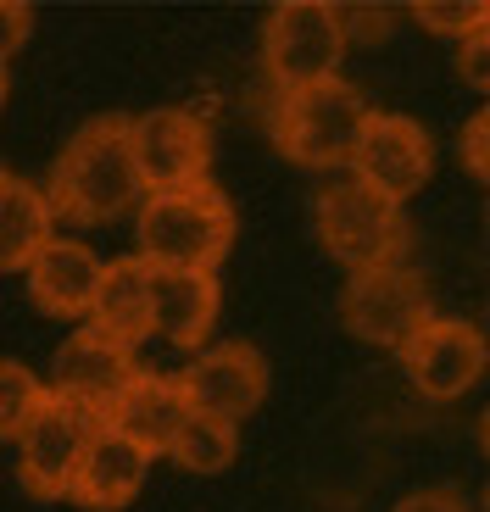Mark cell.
Instances as JSON below:
<instances>
[{"label":"cell","mask_w":490,"mask_h":512,"mask_svg":"<svg viewBox=\"0 0 490 512\" xmlns=\"http://www.w3.org/2000/svg\"><path fill=\"white\" fill-rule=\"evenodd\" d=\"M45 201H51L56 218L78 223V229L112 223L134 201H145L140 167H134V151H129V117H90L78 128L51 167Z\"/></svg>","instance_id":"6da1fadb"},{"label":"cell","mask_w":490,"mask_h":512,"mask_svg":"<svg viewBox=\"0 0 490 512\" xmlns=\"http://www.w3.org/2000/svg\"><path fill=\"white\" fill-rule=\"evenodd\" d=\"M234 206L212 179L162 190L140 201V262L145 268H190V273H218V262L234 251Z\"/></svg>","instance_id":"7a4b0ae2"},{"label":"cell","mask_w":490,"mask_h":512,"mask_svg":"<svg viewBox=\"0 0 490 512\" xmlns=\"http://www.w3.org/2000/svg\"><path fill=\"white\" fill-rule=\"evenodd\" d=\"M368 112L374 106L340 73L323 78V84H307V90H284L273 106V145L301 167H346Z\"/></svg>","instance_id":"3957f363"},{"label":"cell","mask_w":490,"mask_h":512,"mask_svg":"<svg viewBox=\"0 0 490 512\" xmlns=\"http://www.w3.org/2000/svg\"><path fill=\"white\" fill-rule=\"evenodd\" d=\"M312 229H318L323 251L351 273L401 262L407 234H413L401 206L379 201V195L362 190L357 179H335L329 190H318V201H312Z\"/></svg>","instance_id":"277c9868"},{"label":"cell","mask_w":490,"mask_h":512,"mask_svg":"<svg viewBox=\"0 0 490 512\" xmlns=\"http://www.w3.org/2000/svg\"><path fill=\"white\" fill-rule=\"evenodd\" d=\"M340 56H346V28L329 0H284L262 23V67L279 95L335 78Z\"/></svg>","instance_id":"5b68a950"},{"label":"cell","mask_w":490,"mask_h":512,"mask_svg":"<svg viewBox=\"0 0 490 512\" xmlns=\"http://www.w3.org/2000/svg\"><path fill=\"white\" fill-rule=\"evenodd\" d=\"M429 318H435V307H429V284H424V273L407 268V262L351 273L346 290H340V323L357 334L362 346L401 351Z\"/></svg>","instance_id":"8992f818"},{"label":"cell","mask_w":490,"mask_h":512,"mask_svg":"<svg viewBox=\"0 0 490 512\" xmlns=\"http://www.w3.org/2000/svg\"><path fill=\"white\" fill-rule=\"evenodd\" d=\"M351 173H357L362 190H374L379 201L401 206V201H413L429 184V173H435V140L407 112H368V123L357 134V151H351Z\"/></svg>","instance_id":"52a82bcc"},{"label":"cell","mask_w":490,"mask_h":512,"mask_svg":"<svg viewBox=\"0 0 490 512\" xmlns=\"http://www.w3.org/2000/svg\"><path fill=\"white\" fill-rule=\"evenodd\" d=\"M95 435H101V418H90L84 407L56 401V396L39 401L34 418L23 423V435H17V474H23L28 496L62 501L73 490V474Z\"/></svg>","instance_id":"ba28073f"},{"label":"cell","mask_w":490,"mask_h":512,"mask_svg":"<svg viewBox=\"0 0 490 512\" xmlns=\"http://www.w3.org/2000/svg\"><path fill=\"white\" fill-rule=\"evenodd\" d=\"M129 151H134V167H140L145 195L184 190V184L207 179L212 128L184 106H156L145 117H129Z\"/></svg>","instance_id":"9c48e42d"},{"label":"cell","mask_w":490,"mask_h":512,"mask_svg":"<svg viewBox=\"0 0 490 512\" xmlns=\"http://www.w3.org/2000/svg\"><path fill=\"white\" fill-rule=\"evenodd\" d=\"M179 390L190 401V412L201 418H223L240 429V418L268 401V362H262L257 346L245 340H229V346H212L179 373Z\"/></svg>","instance_id":"30bf717a"},{"label":"cell","mask_w":490,"mask_h":512,"mask_svg":"<svg viewBox=\"0 0 490 512\" xmlns=\"http://www.w3.org/2000/svg\"><path fill=\"white\" fill-rule=\"evenodd\" d=\"M401 368L413 379L418 396L457 401L468 396L485 373V334L463 318H429L424 329L401 346Z\"/></svg>","instance_id":"8fae6325"},{"label":"cell","mask_w":490,"mask_h":512,"mask_svg":"<svg viewBox=\"0 0 490 512\" xmlns=\"http://www.w3.org/2000/svg\"><path fill=\"white\" fill-rule=\"evenodd\" d=\"M134 373H140L134 351L112 346V340H106V334H95V329H78V334H67V346L56 351L45 396L73 401V407H84L90 418H106V412H112V401L129 390Z\"/></svg>","instance_id":"7c38bea8"},{"label":"cell","mask_w":490,"mask_h":512,"mask_svg":"<svg viewBox=\"0 0 490 512\" xmlns=\"http://www.w3.org/2000/svg\"><path fill=\"white\" fill-rule=\"evenodd\" d=\"M101 256L90 251L84 240H62V234H51V240L39 245V256L23 268L28 279V301H34L45 318H90L95 307V290H101Z\"/></svg>","instance_id":"4fadbf2b"},{"label":"cell","mask_w":490,"mask_h":512,"mask_svg":"<svg viewBox=\"0 0 490 512\" xmlns=\"http://www.w3.org/2000/svg\"><path fill=\"white\" fill-rule=\"evenodd\" d=\"M151 284V334H162L179 351L207 346L212 323H218L223 290L218 273H190V268H145Z\"/></svg>","instance_id":"5bb4252c"},{"label":"cell","mask_w":490,"mask_h":512,"mask_svg":"<svg viewBox=\"0 0 490 512\" xmlns=\"http://www.w3.org/2000/svg\"><path fill=\"white\" fill-rule=\"evenodd\" d=\"M190 418V401H184L179 379H162V373H134L129 390L112 401V412L101 418V429H112L117 440H129L145 457H168L173 435Z\"/></svg>","instance_id":"9a60e30c"},{"label":"cell","mask_w":490,"mask_h":512,"mask_svg":"<svg viewBox=\"0 0 490 512\" xmlns=\"http://www.w3.org/2000/svg\"><path fill=\"white\" fill-rule=\"evenodd\" d=\"M145 474H151V457L134 451L129 440H117L112 429H101L90 440V451H84V462H78L67 501H78L90 512H117L145 490Z\"/></svg>","instance_id":"2e32d148"},{"label":"cell","mask_w":490,"mask_h":512,"mask_svg":"<svg viewBox=\"0 0 490 512\" xmlns=\"http://www.w3.org/2000/svg\"><path fill=\"white\" fill-rule=\"evenodd\" d=\"M90 329L106 334L112 346L134 351L140 340H151V284H145V262L123 256L101 268V290L90 307Z\"/></svg>","instance_id":"e0dca14e"},{"label":"cell","mask_w":490,"mask_h":512,"mask_svg":"<svg viewBox=\"0 0 490 512\" xmlns=\"http://www.w3.org/2000/svg\"><path fill=\"white\" fill-rule=\"evenodd\" d=\"M51 234H56V212L45 201V190L6 173L0 179V273H23Z\"/></svg>","instance_id":"ac0fdd59"},{"label":"cell","mask_w":490,"mask_h":512,"mask_svg":"<svg viewBox=\"0 0 490 512\" xmlns=\"http://www.w3.org/2000/svg\"><path fill=\"white\" fill-rule=\"evenodd\" d=\"M234 451H240V429H234V423L190 412V418H184V429L173 435L168 457L179 462L184 474H223V468L234 462Z\"/></svg>","instance_id":"d6986e66"},{"label":"cell","mask_w":490,"mask_h":512,"mask_svg":"<svg viewBox=\"0 0 490 512\" xmlns=\"http://www.w3.org/2000/svg\"><path fill=\"white\" fill-rule=\"evenodd\" d=\"M45 401V384L23 368L17 357H0V440H17L34 407Z\"/></svg>","instance_id":"ffe728a7"},{"label":"cell","mask_w":490,"mask_h":512,"mask_svg":"<svg viewBox=\"0 0 490 512\" xmlns=\"http://www.w3.org/2000/svg\"><path fill=\"white\" fill-rule=\"evenodd\" d=\"M413 17L424 28H435V34H457V39H468L474 28H490L485 0H418Z\"/></svg>","instance_id":"44dd1931"},{"label":"cell","mask_w":490,"mask_h":512,"mask_svg":"<svg viewBox=\"0 0 490 512\" xmlns=\"http://www.w3.org/2000/svg\"><path fill=\"white\" fill-rule=\"evenodd\" d=\"M457 156H463V167L474 173V179H485L490 173V117L474 112L463 128V140H457Z\"/></svg>","instance_id":"7402d4cb"},{"label":"cell","mask_w":490,"mask_h":512,"mask_svg":"<svg viewBox=\"0 0 490 512\" xmlns=\"http://www.w3.org/2000/svg\"><path fill=\"white\" fill-rule=\"evenodd\" d=\"M490 28H474V34L463 39V51H457V73L468 78V84H474V90H485L490 84Z\"/></svg>","instance_id":"603a6c76"},{"label":"cell","mask_w":490,"mask_h":512,"mask_svg":"<svg viewBox=\"0 0 490 512\" xmlns=\"http://www.w3.org/2000/svg\"><path fill=\"white\" fill-rule=\"evenodd\" d=\"M28 28H34V12H28L23 0H0V62L23 51Z\"/></svg>","instance_id":"cb8c5ba5"},{"label":"cell","mask_w":490,"mask_h":512,"mask_svg":"<svg viewBox=\"0 0 490 512\" xmlns=\"http://www.w3.org/2000/svg\"><path fill=\"white\" fill-rule=\"evenodd\" d=\"M390 512H468V501H463V490L435 485V490H413V496H401Z\"/></svg>","instance_id":"d4e9b609"},{"label":"cell","mask_w":490,"mask_h":512,"mask_svg":"<svg viewBox=\"0 0 490 512\" xmlns=\"http://www.w3.org/2000/svg\"><path fill=\"white\" fill-rule=\"evenodd\" d=\"M6 90H12V78H6V62H0V106H6Z\"/></svg>","instance_id":"484cf974"},{"label":"cell","mask_w":490,"mask_h":512,"mask_svg":"<svg viewBox=\"0 0 490 512\" xmlns=\"http://www.w3.org/2000/svg\"><path fill=\"white\" fill-rule=\"evenodd\" d=\"M0 179H6V167H0Z\"/></svg>","instance_id":"4316f807"}]
</instances>
